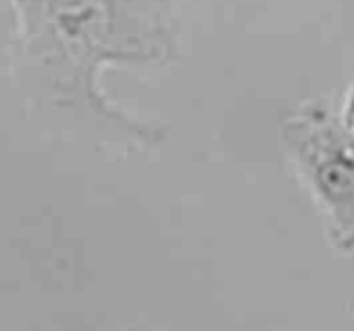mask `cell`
Listing matches in <instances>:
<instances>
[{"label": "cell", "mask_w": 354, "mask_h": 331, "mask_svg": "<svg viewBox=\"0 0 354 331\" xmlns=\"http://www.w3.org/2000/svg\"><path fill=\"white\" fill-rule=\"evenodd\" d=\"M281 138L335 242L354 248V135L321 104H304L283 121Z\"/></svg>", "instance_id": "obj_2"}, {"label": "cell", "mask_w": 354, "mask_h": 331, "mask_svg": "<svg viewBox=\"0 0 354 331\" xmlns=\"http://www.w3.org/2000/svg\"><path fill=\"white\" fill-rule=\"evenodd\" d=\"M11 79L32 119L144 144L160 129L121 111L102 90L109 67L175 57L169 0H9Z\"/></svg>", "instance_id": "obj_1"}, {"label": "cell", "mask_w": 354, "mask_h": 331, "mask_svg": "<svg viewBox=\"0 0 354 331\" xmlns=\"http://www.w3.org/2000/svg\"><path fill=\"white\" fill-rule=\"evenodd\" d=\"M344 125L354 135V88H350L346 104H344Z\"/></svg>", "instance_id": "obj_3"}]
</instances>
